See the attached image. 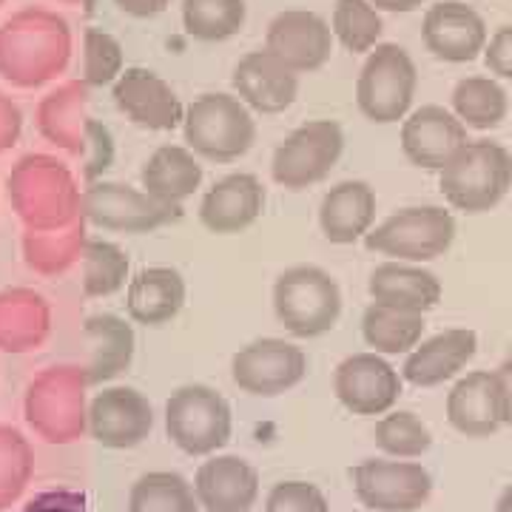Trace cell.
Returning a JSON list of instances; mask_svg holds the SVG:
<instances>
[{
	"mask_svg": "<svg viewBox=\"0 0 512 512\" xmlns=\"http://www.w3.org/2000/svg\"><path fill=\"white\" fill-rule=\"evenodd\" d=\"M72 29L49 9H20L0 26V77L18 89H37L66 72Z\"/></svg>",
	"mask_w": 512,
	"mask_h": 512,
	"instance_id": "cell-1",
	"label": "cell"
},
{
	"mask_svg": "<svg viewBox=\"0 0 512 512\" xmlns=\"http://www.w3.org/2000/svg\"><path fill=\"white\" fill-rule=\"evenodd\" d=\"M185 146L208 163H234L256 143L254 111L237 94L208 92L185 106Z\"/></svg>",
	"mask_w": 512,
	"mask_h": 512,
	"instance_id": "cell-2",
	"label": "cell"
},
{
	"mask_svg": "<svg viewBox=\"0 0 512 512\" xmlns=\"http://www.w3.org/2000/svg\"><path fill=\"white\" fill-rule=\"evenodd\" d=\"M444 200L464 214H484L512 188V154L493 140H470L439 171Z\"/></svg>",
	"mask_w": 512,
	"mask_h": 512,
	"instance_id": "cell-3",
	"label": "cell"
},
{
	"mask_svg": "<svg viewBox=\"0 0 512 512\" xmlns=\"http://www.w3.org/2000/svg\"><path fill=\"white\" fill-rule=\"evenodd\" d=\"M274 313L296 339L325 336L342 316V288L319 265H291L276 276Z\"/></svg>",
	"mask_w": 512,
	"mask_h": 512,
	"instance_id": "cell-4",
	"label": "cell"
},
{
	"mask_svg": "<svg viewBox=\"0 0 512 512\" xmlns=\"http://www.w3.org/2000/svg\"><path fill=\"white\" fill-rule=\"evenodd\" d=\"M419 89V72L410 52L399 43H379L367 52L356 77V106L376 126L399 123L410 114Z\"/></svg>",
	"mask_w": 512,
	"mask_h": 512,
	"instance_id": "cell-5",
	"label": "cell"
},
{
	"mask_svg": "<svg viewBox=\"0 0 512 512\" xmlns=\"http://www.w3.org/2000/svg\"><path fill=\"white\" fill-rule=\"evenodd\" d=\"M86 106H89V86L83 80H72L40 100L37 128L55 146L72 154H86L89 157L86 177L94 180L111 160V137L100 123L86 117Z\"/></svg>",
	"mask_w": 512,
	"mask_h": 512,
	"instance_id": "cell-6",
	"label": "cell"
},
{
	"mask_svg": "<svg viewBox=\"0 0 512 512\" xmlns=\"http://www.w3.org/2000/svg\"><path fill=\"white\" fill-rule=\"evenodd\" d=\"M165 433L188 456H214L234 433L231 404L208 384H183L165 402Z\"/></svg>",
	"mask_w": 512,
	"mask_h": 512,
	"instance_id": "cell-7",
	"label": "cell"
},
{
	"mask_svg": "<svg viewBox=\"0 0 512 512\" xmlns=\"http://www.w3.org/2000/svg\"><path fill=\"white\" fill-rule=\"evenodd\" d=\"M456 239V217L441 205H410L370 228L367 251L396 262H433L450 251Z\"/></svg>",
	"mask_w": 512,
	"mask_h": 512,
	"instance_id": "cell-8",
	"label": "cell"
},
{
	"mask_svg": "<svg viewBox=\"0 0 512 512\" xmlns=\"http://www.w3.org/2000/svg\"><path fill=\"white\" fill-rule=\"evenodd\" d=\"M9 191L18 214L37 231H52L80 211V197L66 165L52 157H26L9 177Z\"/></svg>",
	"mask_w": 512,
	"mask_h": 512,
	"instance_id": "cell-9",
	"label": "cell"
},
{
	"mask_svg": "<svg viewBox=\"0 0 512 512\" xmlns=\"http://www.w3.org/2000/svg\"><path fill=\"white\" fill-rule=\"evenodd\" d=\"M86 376L74 367H52L40 373L26 393V419L40 439L69 444L80 439L89 424Z\"/></svg>",
	"mask_w": 512,
	"mask_h": 512,
	"instance_id": "cell-10",
	"label": "cell"
},
{
	"mask_svg": "<svg viewBox=\"0 0 512 512\" xmlns=\"http://www.w3.org/2000/svg\"><path fill=\"white\" fill-rule=\"evenodd\" d=\"M342 151L345 131L336 120H308L276 146L271 177L285 191H305L328 180Z\"/></svg>",
	"mask_w": 512,
	"mask_h": 512,
	"instance_id": "cell-11",
	"label": "cell"
},
{
	"mask_svg": "<svg viewBox=\"0 0 512 512\" xmlns=\"http://www.w3.org/2000/svg\"><path fill=\"white\" fill-rule=\"evenodd\" d=\"M359 504L373 512H416L433 493V476L419 461L365 458L350 470Z\"/></svg>",
	"mask_w": 512,
	"mask_h": 512,
	"instance_id": "cell-12",
	"label": "cell"
},
{
	"mask_svg": "<svg viewBox=\"0 0 512 512\" xmlns=\"http://www.w3.org/2000/svg\"><path fill=\"white\" fill-rule=\"evenodd\" d=\"M308 376V353L276 336L254 339L231 359V379L242 393L274 399Z\"/></svg>",
	"mask_w": 512,
	"mask_h": 512,
	"instance_id": "cell-13",
	"label": "cell"
},
{
	"mask_svg": "<svg viewBox=\"0 0 512 512\" xmlns=\"http://www.w3.org/2000/svg\"><path fill=\"white\" fill-rule=\"evenodd\" d=\"M80 214L103 231L148 234L165 222L177 220L180 208L163 205L131 185L92 183L80 197Z\"/></svg>",
	"mask_w": 512,
	"mask_h": 512,
	"instance_id": "cell-14",
	"label": "cell"
},
{
	"mask_svg": "<svg viewBox=\"0 0 512 512\" xmlns=\"http://www.w3.org/2000/svg\"><path fill=\"white\" fill-rule=\"evenodd\" d=\"M402 373L382 353H353L333 373V393L353 416H384L402 396Z\"/></svg>",
	"mask_w": 512,
	"mask_h": 512,
	"instance_id": "cell-15",
	"label": "cell"
},
{
	"mask_svg": "<svg viewBox=\"0 0 512 512\" xmlns=\"http://www.w3.org/2000/svg\"><path fill=\"white\" fill-rule=\"evenodd\" d=\"M333 29L322 15L311 9H285L279 12L265 32V46L296 74L322 69L333 55Z\"/></svg>",
	"mask_w": 512,
	"mask_h": 512,
	"instance_id": "cell-16",
	"label": "cell"
},
{
	"mask_svg": "<svg viewBox=\"0 0 512 512\" xmlns=\"http://www.w3.org/2000/svg\"><path fill=\"white\" fill-rule=\"evenodd\" d=\"M111 97L117 111L134 126L148 131H174L177 126H183L185 106L180 103V97L168 80L151 69L143 66L126 69L111 86Z\"/></svg>",
	"mask_w": 512,
	"mask_h": 512,
	"instance_id": "cell-17",
	"label": "cell"
},
{
	"mask_svg": "<svg viewBox=\"0 0 512 512\" xmlns=\"http://www.w3.org/2000/svg\"><path fill=\"white\" fill-rule=\"evenodd\" d=\"M421 40L444 63H473L487 49V23L461 0H439L424 12Z\"/></svg>",
	"mask_w": 512,
	"mask_h": 512,
	"instance_id": "cell-18",
	"label": "cell"
},
{
	"mask_svg": "<svg viewBox=\"0 0 512 512\" xmlns=\"http://www.w3.org/2000/svg\"><path fill=\"white\" fill-rule=\"evenodd\" d=\"M154 427L151 402L134 387H106L89 404V433L109 450H131Z\"/></svg>",
	"mask_w": 512,
	"mask_h": 512,
	"instance_id": "cell-19",
	"label": "cell"
},
{
	"mask_svg": "<svg viewBox=\"0 0 512 512\" xmlns=\"http://www.w3.org/2000/svg\"><path fill=\"white\" fill-rule=\"evenodd\" d=\"M467 143V126L444 106H421L404 117L402 151L416 168L441 171Z\"/></svg>",
	"mask_w": 512,
	"mask_h": 512,
	"instance_id": "cell-20",
	"label": "cell"
},
{
	"mask_svg": "<svg viewBox=\"0 0 512 512\" xmlns=\"http://www.w3.org/2000/svg\"><path fill=\"white\" fill-rule=\"evenodd\" d=\"M268 202V191L256 174H228L205 191L200 202V222L217 237H234L254 225Z\"/></svg>",
	"mask_w": 512,
	"mask_h": 512,
	"instance_id": "cell-21",
	"label": "cell"
},
{
	"mask_svg": "<svg viewBox=\"0 0 512 512\" xmlns=\"http://www.w3.org/2000/svg\"><path fill=\"white\" fill-rule=\"evenodd\" d=\"M231 83L239 100L259 114H282L299 97V74L268 49L239 57Z\"/></svg>",
	"mask_w": 512,
	"mask_h": 512,
	"instance_id": "cell-22",
	"label": "cell"
},
{
	"mask_svg": "<svg viewBox=\"0 0 512 512\" xmlns=\"http://www.w3.org/2000/svg\"><path fill=\"white\" fill-rule=\"evenodd\" d=\"M194 493L208 512H251L259 498V473L239 456H208L194 476Z\"/></svg>",
	"mask_w": 512,
	"mask_h": 512,
	"instance_id": "cell-23",
	"label": "cell"
},
{
	"mask_svg": "<svg viewBox=\"0 0 512 512\" xmlns=\"http://www.w3.org/2000/svg\"><path fill=\"white\" fill-rule=\"evenodd\" d=\"M478 350L476 330L450 328L441 330L436 336L419 342L407 353L402 367L404 382L416 387H439L458 376L464 367L473 362Z\"/></svg>",
	"mask_w": 512,
	"mask_h": 512,
	"instance_id": "cell-24",
	"label": "cell"
},
{
	"mask_svg": "<svg viewBox=\"0 0 512 512\" xmlns=\"http://www.w3.org/2000/svg\"><path fill=\"white\" fill-rule=\"evenodd\" d=\"M447 419L461 436L487 439L504 424L501 387L495 370H473L447 393Z\"/></svg>",
	"mask_w": 512,
	"mask_h": 512,
	"instance_id": "cell-25",
	"label": "cell"
},
{
	"mask_svg": "<svg viewBox=\"0 0 512 512\" xmlns=\"http://www.w3.org/2000/svg\"><path fill=\"white\" fill-rule=\"evenodd\" d=\"M370 299L407 313H427L441 302L439 276L413 262L387 259L373 268L367 282Z\"/></svg>",
	"mask_w": 512,
	"mask_h": 512,
	"instance_id": "cell-26",
	"label": "cell"
},
{
	"mask_svg": "<svg viewBox=\"0 0 512 512\" xmlns=\"http://www.w3.org/2000/svg\"><path fill=\"white\" fill-rule=\"evenodd\" d=\"M376 222V191L365 180L336 183L319 205V228L333 245H353Z\"/></svg>",
	"mask_w": 512,
	"mask_h": 512,
	"instance_id": "cell-27",
	"label": "cell"
},
{
	"mask_svg": "<svg viewBox=\"0 0 512 512\" xmlns=\"http://www.w3.org/2000/svg\"><path fill=\"white\" fill-rule=\"evenodd\" d=\"M185 279L177 268H143L128 282L126 311L137 325L163 328L185 305Z\"/></svg>",
	"mask_w": 512,
	"mask_h": 512,
	"instance_id": "cell-28",
	"label": "cell"
},
{
	"mask_svg": "<svg viewBox=\"0 0 512 512\" xmlns=\"http://www.w3.org/2000/svg\"><path fill=\"white\" fill-rule=\"evenodd\" d=\"M140 183L148 197L180 208L202 185L200 157L188 146H160L140 168Z\"/></svg>",
	"mask_w": 512,
	"mask_h": 512,
	"instance_id": "cell-29",
	"label": "cell"
},
{
	"mask_svg": "<svg viewBox=\"0 0 512 512\" xmlns=\"http://www.w3.org/2000/svg\"><path fill=\"white\" fill-rule=\"evenodd\" d=\"M86 336L92 342V362L83 370L86 384L109 382L120 376L134 356V333L126 322L111 313H97L86 319Z\"/></svg>",
	"mask_w": 512,
	"mask_h": 512,
	"instance_id": "cell-30",
	"label": "cell"
},
{
	"mask_svg": "<svg viewBox=\"0 0 512 512\" xmlns=\"http://www.w3.org/2000/svg\"><path fill=\"white\" fill-rule=\"evenodd\" d=\"M49 333V308L32 291L0 293V350L23 353Z\"/></svg>",
	"mask_w": 512,
	"mask_h": 512,
	"instance_id": "cell-31",
	"label": "cell"
},
{
	"mask_svg": "<svg viewBox=\"0 0 512 512\" xmlns=\"http://www.w3.org/2000/svg\"><path fill=\"white\" fill-rule=\"evenodd\" d=\"M424 333V313H407L370 302L362 313V336L367 348L382 356L410 353L421 342Z\"/></svg>",
	"mask_w": 512,
	"mask_h": 512,
	"instance_id": "cell-32",
	"label": "cell"
},
{
	"mask_svg": "<svg viewBox=\"0 0 512 512\" xmlns=\"http://www.w3.org/2000/svg\"><path fill=\"white\" fill-rule=\"evenodd\" d=\"M510 111V97L493 77H464L453 89V114L467 128L501 126Z\"/></svg>",
	"mask_w": 512,
	"mask_h": 512,
	"instance_id": "cell-33",
	"label": "cell"
},
{
	"mask_svg": "<svg viewBox=\"0 0 512 512\" xmlns=\"http://www.w3.org/2000/svg\"><path fill=\"white\" fill-rule=\"evenodd\" d=\"M248 20L245 0H183V26L202 43H222L242 32Z\"/></svg>",
	"mask_w": 512,
	"mask_h": 512,
	"instance_id": "cell-34",
	"label": "cell"
},
{
	"mask_svg": "<svg viewBox=\"0 0 512 512\" xmlns=\"http://www.w3.org/2000/svg\"><path fill=\"white\" fill-rule=\"evenodd\" d=\"M128 512H200L194 487L180 473H146L131 484Z\"/></svg>",
	"mask_w": 512,
	"mask_h": 512,
	"instance_id": "cell-35",
	"label": "cell"
},
{
	"mask_svg": "<svg viewBox=\"0 0 512 512\" xmlns=\"http://www.w3.org/2000/svg\"><path fill=\"white\" fill-rule=\"evenodd\" d=\"M333 37L353 52L365 55L379 46L382 37V15L370 0H336L333 18H330Z\"/></svg>",
	"mask_w": 512,
	"mask_h": 512,
	"instance_id": "cell-36",
	"label": "cell"
},
{
	"mask_svg": "<svg viewBox=\"0 0 512 512\" xmlns=\"http://www.w3.org/2000/svg\"><path fill=\"white\" fill-rule=\"evenodd\" d=\"M373 439H376V447L382 450L384 456L419 458L430 450L433 433L416 413L396 410V413H384L382 419L376 421Z\"/></svg>",
	"mask_w": 512,
	"mask_h": 512,
	"instance_id": "cell-37",
	"label": "cell"
},
{
	"mask_svg": "<svg viewBox=\"0 0 512 512\" xmlns=\"http://www.w3.org/2000/svg\"><path fill=\"white\" fill-rule=\"evenodd\" d=\"M128 274L126 254L106 239H86L83 245V291L86 296H111L123 288Z\"/></svg>",
	"mask_w": 512,
	"mask_h": 512,
	"instance_id": "cell-38",
	"label": "cell"
},
{
	"mask_svg": "<svg viewBox=\"0 0 512 512\" xmlns=\"http://www.w3.org/2000/svg\"><path fill=\"white\" fill-rule=\"evenodd\" d=\"M32 478V447L15 427L0 424V510L18 501Z\"/></svg>",
	"mask_w": 512,
	"mask_h": 512,
	"instance_id": "cell-39",
	"label": "cell"
},
{
	"mask_svg": "<svg viewBox=\"0 0 512 512\" xmlns=\"http://www.w3.org/2000/svg\"><path fill=\"white\" fill-rule=\"evenodd\" d=\"M123 69V46L120 40L103 29L83 32V83L89 89L114 86Z\"/></svg>",
	"mask_w": 512,
	"mask_h": 512,
	"instance_id": "cell-40",
	"label": "cell"
},
{
	"mask_svg": "<svg viewBox=\"0 0 512 512\" xmlns=\"http://www.w3.org/2000/svg\"><path fill=\"white\" fill-rule=\"evenodd\" d=\"M83 245L86 239H83L80 225H74L69 231H52V234L35 231L26 237V256L32 268L43 274H55L66 265H72L77 256H83Z\"/></svg>",
	"mask_w": 512,
	"mask_h": 512,
	"instance_id": "cell-41",
	"label": "cell"
},
{
	"mask_svg": "<svg viewBox=\"0 0 512 512\" xmlns=\"http://www.w3.org/2000/svg\"><path fill=\"white\" fill-rule=\"evenodd\" d=\"M265 512H330V504L316 484L279 481L265 498Z\"/></svg>",
	"mask_w": 512,
	"mask_h": 512,
	"instance_id": "cell-42",
	"label": "cell"
},
{
	"mask_svg": "<svg viewBox=\"0 0 512 512\" xmlns=\"http://www.w3.org/2000/svg\"><path fill=\"white\" fill-rule=\"evenodd\" d=\"M484 63H487V69H490L495 77L512 80V23L501 26V29L487 40Z\"/></svg>",
	"mask_w": 512,
	"mask_h": 512,
	"instance_id": "cell-43",
	"label": "cell"
},
{
	"mask_svg": "<svg viewBox=\"0 0 512 512\" xmlns=\"http://www.w3.org/2000/svg\"><path fill=\"white\" fill-rule=\"evenodd\" d=\"M23 512H86V495L74 490H52L35 495Z\"/></svg>",
	"mask_w": 512,
	"mask_h": 512,
	"instance_id": "cell-44",
	"label": "cell"
},
{
	"mask_svg": "<svg viewBox=\"0 0 512 512\" xmlns=\"http://www.w3.org/2000/svg\"><path fill=\"white\" fill-rule=\"evenodd\" d=\"M20 126H23V117H20L15 100L9 94L0 92V151H6V148L18 143Z\"/></svg>",
	"mask_w": 512,
	"mask_h": 512,
	"instance_id": "cell-45",
	"label": "cell"
},
{
	"mask_svg": "<svg viewBox=\"0 0 512 512\" xmlns=\"http://www.w3.org/2000/svg\"><path fill=\"white\" fill-rule=\"evenodd\" d=\"M114 3H117V9L123 15L137 20L157 18V15H163L165 9L171 6V0H114Z\"/></svg>",
	"mask_w": 512,
	"mask_h": 512,
	"instance_id": "cell-46",
	"label": "cell"
},
{
	"mask_svg": "<svg viewBox=\"0 0 512 512\" xmlns=\"http://www.w3.org/2000/svg\"><path fill=\"white\" fill-rule=\"evenodd\" d=\"M379 12H393V15H407V12H416L421 9L424 0H370Z\"/></svg>",
	"mask_w": 512,
	"mask_h": 512,
	"instance_id": "cell-47",
	"label": "cell"
},
{
	"mask_svg": "<svg viewBox=\"0 0 512 512\" xmlns=\"http://www.w3.org/2000/svg\"><path fill=\"white\" fill-rule=\"evenodd\" d=\"M498 387H501V410H504V424H512V376L495 370Z\"/></svg>",
	"mask_w": 512,
	"mask_h": 512,
	"instance_id": "cell-48",
	"label": "cell"
},
{
	"mask_svg": "<svg viewBox=\"0 0 512 512\" xmlns=\"http://www.w3.org/2000/svg\"><path fill=\"white\" fill-rule=\"evenodd\" d=\"M495 512H512V484L501 493L498 504H495Z\"/></svg>",
	"mask_w": 512,
	"mask_h": 512,
	"instance_id": "cell-49",
	"label": "cell"
},
{
	"mask_svg": "<svg viewBox=\"0 0 512 512\" xmlns=\"http://www.w3.org/2000/svg\"><path fill=\"white\" fill-rule=\"evenodd\" d=\"M498 370H501V373H507V376H512V345H510V350H507V359L501 362V367H498Z\"/></svg>",
	"mask_w": 512,
	"mask_h": 512,
	"instance_id": "cell-50",
	"label": "cell"
},
{
	"mask_svg": "<svg viewBox=\"0 0 512 512\" xmlns=\"http://www.w3.org/2000/svg\"><path fill=\"white\" fill-rule=\"evenodd\" d=\"M63 3H83V0H63Z\"/></svg>",
	"mask_w": 512,
	"mask_h": 512,
	"instance_id": "cell-51",
	"label": "cell"
},
{
	"mask_svg": "<svg viewBox=\"0 0 512 512\" xmlns=\"http://www.w3.org/2000/svg\"><path fill=\"white\" fill-rule=\"evenodd\" d=\"M0 6H3V0H0Z\"/></svg>",
	"mask_w": 512,
	"mask_h": 512,
	"instance_id": "cell-52",
	"label": "cell"
},
{
	"mask_svg": "<svg viewBox=\"0 0 512 512\" xmlns=\"http://www.w3.org/2000/svg\"><path fill=\"white\" fill-rule=\"evenodd\" d=\"M510 154H512V151H510Z\"/></svg>",
	"mask_w": 512,
	"mask_h": 512,
	"instance_id": "cell-53",
	"label": "cell"
}]
</instances>
